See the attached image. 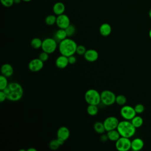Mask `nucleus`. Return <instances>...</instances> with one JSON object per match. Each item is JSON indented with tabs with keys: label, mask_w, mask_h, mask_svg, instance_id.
Returning a JSON list of instances; mask_svg holds the SVG:
<instances>
[{
	"label": "nucleus",
	"mask_w": 151,
	"mask_h": 151,
	"mask_svg": "<svg viewBox=\"0 0 151 151\" xmlns=\"http://www.w3.org/2000/svg\"><path fill=\"white\" fill-rule=\"evenodd\" d=\"M7 100L11 101H18L21 99L24 94L22 86L17 82H12L4 90Z\"/></svg>",
	"instance_id": "f257e3e1"
},
{
	"label": "nucleus",
	"mask_w": 151,
	"mask_h": 151,
	"mask_svg": "<svg viewBox=\"0 0 151 151\" xmlns=\"http://www.w3.org/2000/svg\"><path fill=\"white\" fill-rule=\"evenodd\" d=\"M77 47V44L75 41L71 38H66L60 41L58 45V50L60 54L69 57L76 53Z\"/></svg>",
	"instance_id": "f03ea898"
},
{
	"label": "nucleus",
	"mask_w": 151,
	"mask_h": 151,
	"mask_svg": "<svg viewBox=\"0 0 151 151\" xmlns=\"http://www.w3.org/2000/svg\"><path fill=\"white\" fill-rule=\"evenodd\" d=\"M136 128L133 125L131 121L124 120L119 122L117 130L122 137L130 138L134 136L136 133Z\"/></svg>",
	"instance_id": "7ed1b4c3"
},
{
	"label": "nucleus",
	"mask_w": 151,
	"mask_h": 151,
	"mask_svg": "<svg viewBox=\"0 0 151 151\" xmlns=\"http://www.w3.org/2000/svg\"><path fill=\"white\" fill-rule=\"evenodd\" d=\"M84 99L88 104L98 106L101 103L100 93L96 89H88L85 93Z\"/></svg>",
	"instance_id": "20e7f679"
},
{
	"label": "nucleus",
	"mask_w": 151,
	"mask_h": 151,
	"mask_svg": "<svg viewBox=\"0 0 151 151\" xmlns=\"http://www.w3.org/2000/svg\"><path fill=\"white\" fill-rule=\"evenodd\" d=\"M101 103L104 105L109 106L116 103V94L111 90H104L100 93Z\"/></svg>",
	"instance_id": "39448f33"
},
{
	"label": "nucleus",
	"mask_w": 151,
	"mask_h": 151,
	"mask_svg": "<svg viewBox=\"0 0 151 151\" xmlns=\"http://www.w3.org/2000/svg\"><path fill=\"white\" fill-rule=\"evenodd\" d=\"M57 43L55 39L52 38H46L42 40L41 49L43 51L48 54H52L57 50Z\"/></svg>",
	"instance_id": "423d86ee"
},
{
	"label": "nucleus",
	"mask_w": 151,
	"mask_h": 151,
	"mask_svg": "<svg viewBox=\"0 0 151 151\" xmlns=\"http://www.w3.org/2000/svg\"><path fill=\"white\" fill-rule=\"evenodd\" d=\"M115 147L119 151H128L131 149V141L130 138L121 136L115 142Z\"/></svg>",
	"instance_id": "0eeeda50"
},
{
	"label": "nucleus",
	"mask_w": 151,
	"mask_h": 151,
	"mask_svg": "<svg viewBox=\"0 0 151 151\" xmlns=\"http://www.w3.org/2000/svg\"><path fill=\"white\" fill-rule=\"evenodd\" d=\"M120 113L121 116L127 120H131L137 114L134 108L129 105L123 106L120 109Z\"/></svg>",
	"instance_id": "6e6552de"
},
{
	"label": "nucleus",
	"mask_w": 151,
	"mask_h": 151,
	"mask_svg": "<svg viewBox=\"0 0 151 151\" xmlns=\"http://www.w3.org/2000/svg\"><path fill=\"white\" fill-rule=\"evenodd\" d=\"M119 123V120L116 117L114 116L107 117L103 121V124L107 132L111 130L116 129Z\"/></svg>",
	"instance_id": "1a4fd4ad"
},
{
	"label": "nucleus",
	"mask_w": 151,
	"mask_h": 151,
	"mask_svg": "<svg viewBox=\"0 0 151 151\" xmlns=\"http://www.w3.org/2000/svg\"><path fill=\"white\" fill-rule=\"evenodd\" d=\"M29 70L32 72H38L42 69L44 67V62L39 58L31 60L28 65Z\"/></svg>",
	"instance_id": "9d476101"
},
{
	"label": "nucleus",
	"mask_w": 151,
	"mask_h": 151,
	"mask_svg": "<svg viewBox=\"0 0 151 151\" xmlns=\"http://www.w3.org/2000/svg\"><path fill=\"white\" fill-rule=\"evenodd\" d=\"M56 24L59 28L65 29L70 24V19L67 15L63 14L57 16Z\"/></svg>",
	"instance_id": "9b49d317"
},
{
	"label": "nucleus",
	"mask_w": 151,
	"mask_h": 151,
	"mask_svg": "<svg viewBox=\"0 0 151 151\" xmlns=\"http://www.w3.org/2000/svg\"><path fill=\"white\" fill-rule=\"evenodd\" d=\"M84 58L86 61L93 63L97 61L99 58V53L96 50L94 49L87 50L84 54Z\"/></svg>",
	"instance_id": "f8f14e48"
},
{
	"label": "nucleus",
	"mask_w": 151,
	"mask_h": 151,
	"mask_svg": "<svg viewBox=\"0 0 151 151\" xmlns=\"http://www.w3.org/2000/svg\"><path fill=\"white\" fill-rule=\"evenodd\" d=\"M70 135V130L66 126H61L57 131V137L64 141L67 140L69 138Z\"/></svg>",
	"instance_id": "ddd939ff"
},
{
	"label": "nucleus",
	"mask_w": 151,
	"mask_h": 151,
	"mask_svg": "<svg viewBox=\"0 0 151 151\" xmlns=\"http://www.w3.org/2000/svg\"><path fill=\"white\" fill-rule=\"evenodd\" d=\"M55 64L57 67H58V68H65L68 65V64H69L68 57L61 54L56 58Z\"/></svg>",
	"instance_id": "4468645a"
},
{
	"label": "nucleus",
	"mask_w": 151,
	"mask_h": 151,
	"mask_svg": "<svg viewBox=\"0 0 151 151\" xmlns=\"http://www.w3.org/2000/svg\"><path fill=\"white\" fill-rule=\"evenodd\" d=\"M14 71L12 66L8 63L4 64L1 66V74L5 76L6 77H11L14 74Z\"/></svg>",
	"instance_id": "2eb2a0df"
},
{
	"label": "nucleus",
	"mask_w": 151,
	"mask_h": 151,
	"mask_svg": "<svg viewBox=\"0 0 151 151\" xmlns=\"http://www.w3.org/2000/svg\"><path fill=\"white\" fill-rule=\"evenodd\" d=\"M144 146V142L140 138H135L131 141V149L134 151L140 150Z\"/></svg>",
	"instance_id": "dca6fc26"
},
{
	"label": "nucleus",
	"mask_w": 151,
	"mask_h": 151,
	"mask_svg": "<svg viewBox=\"0 0 151 151\" xmlns=\"http://www.w3.org/2000/svg\"><path fill=\"white\" fill-rule=\"evenodd\" d=\"M99 32L103 37L109 36L111 32V25L108 23L102 24L99 28Z\"/></svg>",
	"instance_id": "f3484780"
},
{
	"label": "nucleus",
	"mask_w": 151,
	"mask_h": 151,
	"mask_svg": "<svg viewBox=\"0 0 151 151\" xmlns=\"http://www.w3.org/2000/svg\"><path fill=\"white\" fill-rule=\"evenodd\" d=\"M65 9V7L64 4L61 2H56L52 7L53 12L55 14V15H56L57 16L64 14Z\"/></svg>",
	"instance_id": "a211bd4d"
},
{
	"label": "nucleus",
	"mask_w": 151,
	"mask_h": 151,
	"mask_svg": "<svg viewBox=\"0 0 151 151\" xmlns=\"http://www.w3.org/2000/svg\"><path fill=\"white\" fill-rule=\"evenodd\" d=\"M107 135L108 136L109 140H110V141H112V142L117 141L121 137V136H120L119 132H118V130H117V129L108 131L107 133Z\"/></svg>",
	"instance_id": "6ab92c4d"
},
{
	"label": "nucleus",
	"mask_w": 151,
	"mask_h": 151,
	"mask_svg": "<svg viewBox=\"0 0 151 151\" xmlns=\"http://www.w3.org/2000/svg\"><path fill=\"white\" fill-rule=\"evenodd\" d=\"M93 128H94V131L96 133H97L99 134H101L103 133H104V132L106 131V129L104 127L103 122H100V121H97V122L94 123V126H93Z\"/></svg>",
	"instance_id": "aec40b11"
},
{
	"label": "nucleus",
	"mask_w": 151,
	"mask_h": 151,
	"mask_svg": "<svg viewBox=\"0 0 151 151\" xmlns=\"http://www.w3.org/2000/svg\"><path fill=\"white\" fill-rule=\"evenodd\" d=\"M55 38L59 41H62L67 37V35L65 29L59 28L55 33Z\"/></svg>",
	"instance_id": "412c9836"
},
{
	"label": "nucleus",
	"mask_w": 151,
	"mask_h": 151,
	"mask_svg": "<svg viewBox=\"0 0 151 151\" xmlns=\"http://www.w3.org/2000/svg\"><path fill=\"white\" fill-rule=\"evenodd\" d=\"M87 112L88 114L91 116H96L99 112V109L97 105L88 104L87 107Z\"/></svg>",
	"instance_id": "4be33fe9"
},
{
	"label": "nucleus",
	"mask_w": 151,
	"mask_h": 151,
	"mask_svg": "<svg viewBox=\"0 0 151 151\" xmlns=\"http://www.w3.org/2000/svg\"><path fill=\"white\" fill-rule=\"evenodd\" d=\"M130 121L133 124V125L136 128L140 127L143 123V120L142 118V117L139 116H136V115Z\"/></svg>",
	"instance_id": "5701e85b"
},
{
	"label": "nucleus",
	"mask_w": 151,
	"mask_h": 151,
	"mask_svg": "<svg viewBox=\"0 0 151 151\" xmlns=\"http://www.w3.org/2000/svg\"><path fill=\"white\" fill-rule=\"evenodd\" d=\"M42 41L38 37L34 38L31 41V46L34 49H39L41 48Z\"/></svg>",
	"instance_id": "b1692460"
},
{
	"label": "nucleus",
	"mask_w": 151,
	"mask_h": 151,
	"mask_svg": "<svg viewBox=\"0 0 151 151\" xmlns=\"http://www.w3.org/2000/svg\"><path fill=\"white\" fill-rule=\"evenodd\" d=\"M56 20H57V17L55 15H48L45 19V24L48 25H52L54 24H56Z\"/></svg>",
	"instance_id": "393cba45"
},
{
	"label": "nucleus",
	"mask_w": 151,
	"mask_h": 151,
	"mask_svg": "<svg viewBox=\"0 0 151 151\" xmlns=\"http://www.w3.org/2000/svg\"><path fill=\"white\" fill-rule=\"evenodd\" d=\"M6 77L1 74L0 76V90H4L8 85Z\"/></svg>",
	"instance_id": "a878e982"
},
{
	"label": "nucleus",
	"mask_w": 151,
	"mask_h": 151,
	"mask_svg": "<svg viewBox=\"0 0 151 151\" xmlns=\"http://www.w3.org/2000/svg\"><path fill=\"white\" fill-rule=\"evenodd\" d=\"M127 102V99L126 97L123 95V94H120L116 96V103L119 105V106H124Z\"/></svg>",
	"instance_id": "bb28decb"
},
{
	"label": "nucleus",
	"mask_w": 151,
	"mask_h": 151,
	"mask_svg": "<svg viewBox=\"0 0 151 151\" xmlns=\"http://www.w3.org/2000/svg\"><path fill=\"white\" fill-rule=\"evenodd\" d=\"M65 31H66V33H67V37H71L73 36L74 33L76 32V27L73 25V24H70L65 29Z\"/></svg>",
	"instance_id": "cd10ccee"
},
{
	"label": "nucleus",
	"mask_w": 151,
	"mask_h": 151,
	"mask_svg": "<svg viewBox=\"0 0 151 151\" xmlns=\"http://www.w3.org/2000/svg\"><path fill=\"white\" fill-rule=\"evenodd\" d=\"M60 146V145L59 144L57 139H53V140H51L49 143V147L51 150H57V149H58Z\"/></svg>",
	"instance_id": "c85d7f7f"
},
{
	"label": "nucleus",
	"mask_w": 151,
	"mask_h": 151,
	"mask_svg": "<svg viewBox=\"0 0 151 151\" xmlns=\"http://www.w3.org/2000/svg\"><path fill=\"white\" fill-rule=\"evenodd\" d=\"M87 51L85 46L83 45H77V50H76V53L78 55H82L85 54L86 51Z\"/></svg>",
	"instance_id": "c756f323"
},
{
	"label": "nucleus",
	"mask_w": 151,
	"mask_h": 151,
	"mask_svg": "<svg viewBox=\"0 0 151 151\" xmlns=\"http://www.w3.org/2000/svg\"><path fill=\"white\" fill-rule=\"evenodd\" d=\"M38 58H39L41 61H42L44 63V62L47 61L48 60V58H49V54H48L47 52H46L42 51V52H41L39 54Z\"/></svg>",
	"instance_id": "7c9ffc66"
},
{
	"label": "nucleus",
	"mask_w": 151,
	"mask_h": 151,
	"mask_svg": "<svg viewBox=\"0 0 151 151\" xmlns=\"http://www.w3.org/2000/svg\"><path fill=\"white\" fill-rule=\"evenodd\" d=\"M134 110L137 114H141L145 110V106L142 104H137L134 106Z\"/></svg>",
	"instance_id": "2f4dec72"
},
{
	"label": "nucleus",
	"mask_w": 151,
	"mask_h": 151,
	"mask_svg": "<svg viewBox=\"0 0 151 151\" xmlns=\"http://www.w3.org/2000/svg\"><path fill=\"white\" fill-rule=\"evenodd\" d=\"M1 4L5 7H11L14 4V0H0Z\"/></svg>",
	"instance_id": "473e14b6"
},
{
	"label": "nucleus",
	"mask_w": 151,
	"mask_h": 151,
	"mask_svg": "<svg viewBox=\"0 0 151 151\" xmlns=\"http://www.w3.org/2000/svg\"><path fill=\"white\" fill-rule=\"evenodd\" d=\"M68 63L70 64H74L77 61V58L74 56V55H72L68 57Z\"/></svg>",
	"instance_id": "72a5a7b5"
},
{
	"label": "nucleus",
	"mask_w": 151,
	"mask_h": 151,
	"mask_svg": "<svg viewBox=\"0 0 151 151\" xmlns=\"http://www.w3.org/2000/svg\"><path fill=\"white\" fill-rule=\"evenodd\" d=\"M6 99V96L4 90H0V102L2 103Z\"/></svg>",
	"instance_id": "f704fd0d"
},
{
	"label": "nucleus",
	"mask_w": 151,
	"mask_h": 151,
	"mask_svg": "<svg viewBox=\"0 0 151 151\" xmlns=\"http://www.w3.org/2000/svg\"><path fill=\"white\" fill-rule=\"evenodd\" d=\"M100 139L103 142H107L109 140L108 136H107V134H104V133L101 134V136L100 137Z\"/></svg>",
	"instance_id": "c9c22d12"
},
{
	"label": "nucleus",
	"mask_w": 151,
	"mask_h": 151,
	"mask_svg": "<svg viewBox=\"0 0 151 151\" xmlns=\"http://www.w3.org/2000/svg\"><path fill=\"white\" fill-rule=\"evenodd\" d=\"M27 150V151H37V149L34 147H30V148H28Z\"/></svg>",
	"instance_id": "e433bc0d"
},
{
	"label": "nucleus",
	"mask_w": 151,
	"mask_h": 151,
	"mask_svg": "<svg viewBox=\"0 0 151 151\" xmlns=\"http://www.w3.org/2000/svg\"><path fill=\"white\" fill-rule=\"evenodd\" d=\"M22 0H14V4H19Z\"/></svg>",
	"instance_id": "4c0bfd02"
},
{
	"label": "nucleus",
	"mask_w": 151,
	"mask_h": 151,
	"mask_svg": "<svg viewBox=\"0 0 151 151\" xmlns=\"http://www.w3.org/2000/svg\"><path fill=\"white\" fill-rule=\"evenodd\" d=\"M149 15L150 18H151V9H150V11H149Z\"/></svg>",
	"instance_id": "58836bf2"
},
{
	"label": "nucleus",
	"mask_w": 151,
	"mask_h": 151,
	"mask_svg": "<svg viewBox=\"0 0 151 151\" xmlns=\"http://www.w3.org/2000/svg\"><path fill=\"white\" fill-rule=\"evenodd\" d=\"M149 37H150V38H151V29H150V30L149 31Z\"/></svg>",
	"instance_id": "ea45409f"
},
{
	"label": "nucleus",
	"mask_w": 151,
	"mask_h": 151,
	"mask_svg": "<svg viewBox=\"0 0 151 151\" xmlns=\"http://www.w3.org/2000/svg\"><path fill=\"white\" fill-rule=\"evenodd\" d=\"M23 1H24V2H29V1H31V0H22Z\"/></svg>",
	"instance_id": "a19ab883"
}]
</instances>
